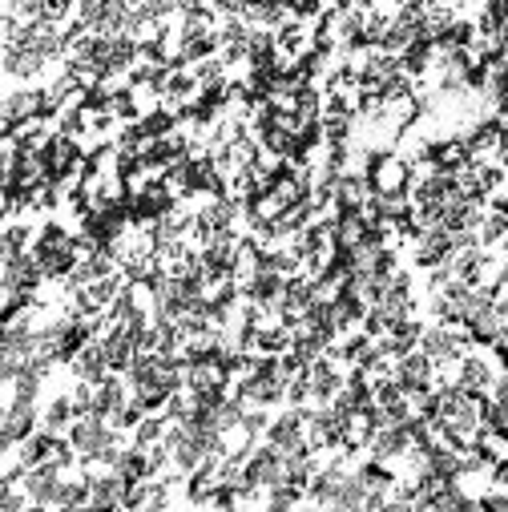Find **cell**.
Instances as JSON below:
<instances>
[{
    "instance_id": "6da1fadb",
    "label": "cell",
    "mask_w": 508,
    "mask_h": 512,
    "mask_svg": "<svg viewBox=\"0 0 508 512\" xmlns=\"http://www.w3.org/2000/svg\"><path fill=\"white\" fill-rule=\"evenodd\" d=\"M367 182H371L375 194H400V190H408V162L396 150L375 154L371 170H367Z\"/></svg>"
},
{
    "instance_id": "7a4b0ae2",
    "label": "cell",
    "mask_w": 508,
    "mask_h": 512,
    "mask_svg": "<svg viewBox=\"0 0 508 512\" xmlns=\"http://www.w3.org/2000/svg\"><path fill=\"white\" fill-rule=\"evenodd\" d=\"M492 303H496L500 311H508V275H504V279L492 287Z\"/></svg>"
}]
</instances>
